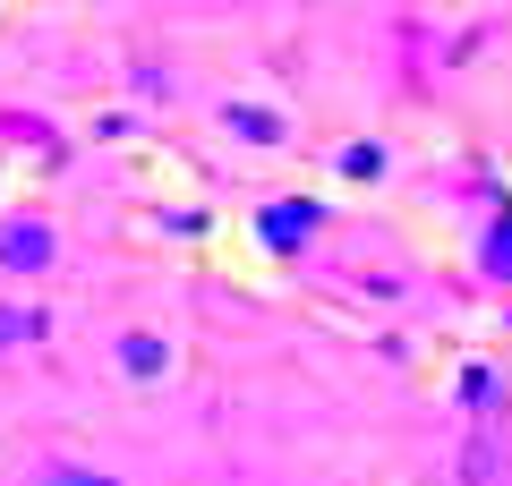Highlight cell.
Instances as JSON below:
<instances>
[{
    "instance_id": "obj_2",
    "label": "cell",
    "mask_w": 512,
    "mask_h": 486,
    "mask_svg": "<svg viewBox=\"0 0 512 486\" xmlns=\"http://www.w3.org/2000/svg\"><path fill=\"white\" fill-rule=\"evenodd\" d=\"M256 222H265V248H308V231H316L325 214H316L308 197H291V205H265Z\"/></svg>"
},
{
    "instance_id": "obj_5",
    "label": "cell",
    "mask_w": 512,
    "mask_h": 486,
    "mask_svg": "<svg viewBox=\"0 0 512 486\" xmlns=\"http://www.w3.org/2000/svg\"><path fill=\"white\" fill-rule=\"evenodd\" d=\"M461 401H470V410H495V401H504V384H495L487 367H470V376H461Z\"/></svg>"
},
{
    "instance_id": "obj_3",
    "label": "cell",
    "mask_w": 512,
    "mask_h": 486,
    "mask_svg": "<svg viewBox=\"0 0 512 486\" xmlns=\"http://www.w3.org/2000/svg\"><path fill=\"white\" fill-rule=\"evenodd\" d=\"M120 367H128V376H163V367H171V350L154 342V333H128V342H120Z\"/></svg>"
},
{
    "instance_id": "obj_4",
    "label": "cell",
    "mask_w": 512,
    "mask_h": 486,
    "mask_svg": "<svg viewBox=\"0 0 512 486\" xmlns=\"http://www.w3.org/2000/svg\"><path fill=\"white\" fill-rule=\"evenodd\" d=\"M478 265H487L495 282H512V222H487V239H478Z\"/></svg>"
},
{
    "instance_id": "obj_6",
    "label": "cell",
    "mask_w": 512,
    "mask_h": 486,
    "mask_svg": "<svg viewBox=\"0 0 512 486\" xmlns=\"http://www.w3.org/2000/svg\"><path fill=\"white\" fill-rule=\"evenodd\" d=\"M35 333H43L35 307H0V342H35Z\"/></svg>"
},
{
    "instance_id": "obj_7",
    "label": "cell",
    "mask_w": 512,
    "mask_h": 486,
    "mask_svg": "<svg viewBox=\"0 0 512 486\" xmlns=\"http://www.w3.org/2000/svg\"><path fill=\"white\" fill-rule=\"evenodd\" d=\"M376 171H384V145H350L342 154V180H376Z\"/></svg>"
},
{
    "instance_id": "obj_8",
    "label": "cell",
    "mask_w": 512,
    "mask_h": 486,
    "mask_svg": "<svg viewBox=\"0 0 512 486\" xmlns=\"http://www.w3.org/2000/svg\"><path fill=\"white\" fill-rule=\"evenodd\" d=\"M43 486H111V478H103V469H77V461H52Z\"/></svg>"
},
{
    "instance_id": "obj_1",
    "label": "cell",
    "mask_w": 512,
    "mask_h": 486,
    "mask_svg": "<svg viewBox=\"0 0 512 486\" xmlns=\"http://www.w3.org/2000/svg\"><path fill=\"white\" fill-rule=\"evenodd\" d=\"M0 265L9 273H43L52 265V231H43V222H0Z\"/></svg>"
},
{
    "instance_id": "obj_9",
    "label": "cell",
    "mask_w": 512,
    "mask_h": 486,
    "mask_svg": "<svg viewBox=\"0 0 512 486\" xmlns=\"http://www.w3.org/2000/svg\"><path fill=\"white\" fill-rule=\"evenodd\" d=\"M231 128H239V137H265V145L282 137V120H265V111H231Z\"/></svg>"
}]
</instances>
